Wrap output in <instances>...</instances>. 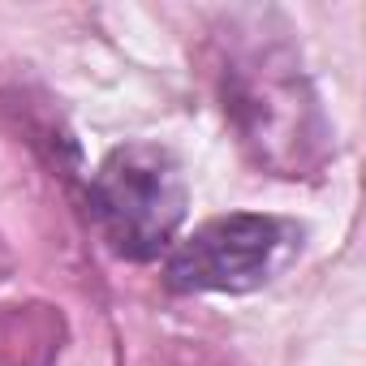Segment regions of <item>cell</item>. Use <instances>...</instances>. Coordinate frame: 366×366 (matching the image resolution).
<instances>
[{"instance_id":"277c9868","label":"cell","mask_w":366,"mask_h":366,"mask_svg":"<svg viewBox=\"0 0 366 366\" xmlns=\"http://www.w3.org/2000/svg\"><path fill=\"white\" fill-rule=\"evenodd\" d=\"M52 353H56V345H52V332H48L44 340H35L22 353H0V366H52Z\"/></svg>"},{"instance_id":"6da1fadb","label":"cell","mask_w":366,"mask_h":366,"mask_svg":"<svg viewBox=\"0 0 366 366\" xmlns=\"http://www.w3.org/2000/svg\"><path fill=\"white\" fill-rule=\"evenodd\" d=\"M220 104L242 142V151L272 177L310 181L332 159V121L323 99L297 56V48L259 26L233 31L224 39Z\"/></svg>"},{"instance_id":"5b68a950","label":"cell","mask_w":366,"mask_h":366,"mask_svg":"<svg viewBox=\"0 0 366 366\" xmlns=\"http://www.w3.org/2000/svg\"><path fill=\"white\" fill-rule=\"evenodd\" d=\"M9 263H14V259H9V250H5V242H0V280H5V272H9Z\"/></svg>"},{"instance_id":"7a4b0ae2","label":"cell","mask_w":366,"mask_h":366,"mask_svg":"<svg viewBox=\"0 0 366 366\" xmlns=\"http://www.w3.org/2000/svg\"><path fill=\"white\" fill-rule=\"evenodd\" d=\"M190 212V186L177 155L159 142H125L91 177L99 237L129 263H151L177 246Z\"/></svg>"},{"instance_id":"3957f363","label":"cell","mask_w":366,"mask_h":366,"mask_svg":"<svg viewBox=\"0 0 366 366\" xmlns=\"http://www.w3.org/2000/svg\"><path fill=\"white\" fill-rule=\"evenodd\" d=\"M302 246V229L263 212H233L199 224L168 250L172 293H254L276 280Z\"/></svg>"}]
</instances>
